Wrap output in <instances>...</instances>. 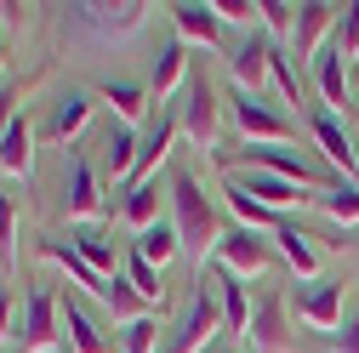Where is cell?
Masks as SVG:
<instances>
[{"label":"cell","mask_w":359,"mask_h":353,"mask_svg":"<svg viewBox=\"0 0 359 353\" xmlns=\"http://www.w3.org/2000/svg\"><path fill=\"white\" fill-rule=\"evenodd\" d=\"M29 165H34V131H29V120L18 114V120L6 125V137H0V171L29 176Z\"/></svg>","instance_id":"24"},{"label":"cell","mask_w":359,"mask_h":353,"mask_svg":"<svg viewBox=\"0 0 359 353\" xmlns=\"http://www.w3.org/2000/svg\"><path fill=\"white\" fill-rule=\"evenodd\" d=\"M57 342H63L57 291L29 285V296H23V325H18V347H23V353H57Z\"/></svg>","instance_id":"4"},{"label":"cell","mask_w":359,"mask_h":353,"mask_svg":"<svg viewBox=\"0 0 359 353\" xmlns=\"http://www.w3.org/2000/svg\"><path fill=\"white\" fill-rule=\"evenodd\" d=\"M57 353H69V347H57Z\"/></svg>","instance_id":"44"},{"label":"cell","mask_w":359,"mask_h":353,"mask_svg":"<svg viewBox=\"0 0 359 353\" xmlns=\"http://www.w3.org/2000/svg\"><path fill=\"white\" fill-rule=\"evenodd\" d=\"M274 240H280V256L291 262V268H297L302 279H308L313 268H320V256H313V245H308V234H302V228H291V223H285V228H280Z\"/></svg>","instance_id":"32"},{"label":"cell","mask_w":359,"mask_h":353,"mask_svg":"<svg viewBox=\"0 0 359 353\" xmlns=\"http://www.w3.org/2000/svg\"><path fill=\"white\" fill-rule=\"evenodd\" d=\"M97 97H109V109L120 114V125H131V120L149 114V92H143V85H131V80H103Z\"/></svg>","instance_id":"27"},{"label":"cell","mask_w":359,"mask_h":353,"mask_svg":"<svg viewBox=\"0 0 359 353\" xmlns=\"http://www.w3.org/2000/svg\"><path fill=\"white\" fill-rule=\"evenodd\" d=\"M313 85H320V97H325V109H331V114L348 103V57L331 46V40H325V52L313 57Z\"/></svg>","instance_id":"22"},{"label":"cell","mask_w":359,"mask_h":353,"mask_svg":"<svg viewBox=\"0 0 359 353\" xmlns=\"http://www.w3.org/2000/svg\"><path fill=\"white\" fill-rule=\"evenodd\" d=\"M12 194L6 188H0V240H6V251H12V268H18V262H23V251H18V240H12Z\"/></svg>","instance_id":"37"},{"label":"cell","mask_w":359,"mask_h":353,"mask_svg":"<svg viewBox=\"0 0 359 353\" xmlns=\"http://www.w3.org/2000/svg\"><path fill=\"white\" fill-rule=\"evenodd\" d=\"M211 262H217V268H229V274H240V279H262L280 262V251H274V240H262L257 228H240L234 223V228H222Z\"/></svg>","instance_id":"3"},{"label":"cell","mask_w":359,"mask_h":353,"mask_svg":"<svg viewBox=\"0 0 359 353\" xmlns=\"http://www.w3.org/2000/svg\"><path fill=\"white\" fill-rule=\"evenodd\" d=\"M171 205H177V240H183V251H194L200 268H205L217 240H222V228H217V205L205 200L200 176L183 171V165H171Z\"/></svg>","instance_id":"1"},{"label":"cell","mask_w":359,"mask_h":353,"mask_svg":"<svg viewBox=\"0 0 359 353\" xmlns=\"http://www.w3.org/2000/svg\"><path fill=\"white\" fill-rule=\"evenodd\" d=\"M18 97H12V80H0V137H6V125L18 120V109H12Z\"/></svg>","instance_id":"40"},{"label":"cell","mask_w":359,"mask_h":353,"mask_svg":"<svg viewBox=\"0 0 359 353\" xmlns=\"http://www.w3.org/2000/svg\"><path fill=\"white\" fill-rule=\"evenodd\" d=\"M211 12H217L222 23H251L257 6H245V0H211Z\"/></svg>","instance_id":"38"},{"label":"cell","mask_w":359,"mask_h":353,"mask_svg":"<svg viewBox=\"0 0 359 353\" xmlns=\"http://www.w3.org/2000/svg\"><path fill=\"white\" fill-rule=\"evenodd\" d=\"M240 188L251 194V200H262L268 211H285L291 200L302 205V200H313L320 188H297V183H285V176H268V171H251V176H240Z\"/></svg>","instance_id":"23"},{"label":"cell","mask_w":359,"mask_h":353,"mask_svg":"<svg viewBox=\"0 0 359 353\" xmlns=\"http://www.w3.org/2000/svg\"><path fill=\"white\" fill-rule=\"evenodd\" d=\"M177 120H183V137H194L200 148H211V143H217V131H222V109H217V92H211L205 69H194V74H189L183 97H177Z\"/></svg>","instance_id":"5"},{"label":"cell","mask_w":359,"mask_h":353,"mask_svg":"<svg viewBox=\"0 0 359 353\" xmlns=\"http://www.w3.org/2000/svg\"><path fill=\"white\" fill-rule=\"evenodd\" d=\"M217 336H222V302H217L211 274H200V279H194V291H189L183 319H177V331L160 342V353H205Z\"/></svg>","instance_id":"2"},{"label":"cell","mask_w":359,"mask_h":353,"mask_svg":"<svg viewBox=\"0 0 359 353\" xmlns=\"http://www.w3.org/2000/svg\"><path fill=\"white\" fill-rule=\"evenodd\" d=\"M0 336H18L12 331V291H0Z\"/></svg>","instance_id":"41"},{"label":"cell","mask_w":359,"mask_h":353,"mask_svg":"<svg viewBox=\"0 0 359 353\" xmlns=\"http://www.w3.org/2000/svg\"><path fill=\"white\" fill-rule=\"evenodd\" d=\"M245 342H251V353H297V331L285 325V296H268L251 314Z\"/></svg>","instance_id":"8"},{"label":"cell","mask_w":359,"mask_h":353,"mask_svg":"<svg viewBox=\"0 0 359 353\" xmlns=\"http://www.w3.org/2000/svg\"><path fill=\"white\" fill-rule=\"evenodd\" d=\"M40 256H46V262H57V268H63L74 285H86L97 302H109V279H103V274H97V268H92V262H86L69 240H40Z\"/></svg>","instance_id":"17"},{"label":"cell","mask_w":359,"mask_h":353,"mask_svg":"<svg viewBox=\"0 0 359 353\" xmlns=\"http://www.w3.org/2000/svg\"><path fill=\"white\" fill-rule=\"evenodd\" d=\"M143 12L149 6H69V18L80 29H97V34H131V29H143Z\"/></svg>","instance_id":"19"},{"label":"cell","mask_w":359,"mask_h":353,"mask_svg":"<svg viewBox=\"0 0 359 353\" xmlns=\"http://www.w3.org/2000/svg\"><path fill=\"white\" fill-rule=\"evenodd\" d=\"M268 74H274V85L285 92V103H302V97H297V74H291V63L280 57V46H274V63H268Z\"/></svg>","instance_id":"36"},{"label":"cell","mask_w":359,"mask_h":353,"mask_svg":"<svg viewBox=\"0 0 359 353\" xmlns=\"http://www.w3.org/2000/svg\"><path fill=\"white\" fill-rule=\"evenodd\" d=\"M240 160L262 165L268 176H285V183H297V188H320V171H313L302 154L280 148V143H245V154H240Z\"/></svg>","instance_id":"10"},{"label":"cell","mask_w":359,"mask_h":353,"mask_svg":"<svg viewBox=\"0 0 359 353\" xmlns=\"http://www.w3.org/2000/svg\"><path fill=\"white\" fill-rule=\"evenodd\" d=\"M325 342H331V353H359V319L353 325H337Z\"/></svg>","instance_id":"39"},{"label":"cell","mask_w":359,"mask_h":353,"mask_svg":"<svg viewBox=\"0 0 359 353\" xmlns=\"http://www.w3.org/2000/svg\"><path fill=\"white\" fill-rule=\"evenodd\" d=\"M189 46H183V40H165V46L154 52V69H149V92H154V103H171L177 97V85H189Z\"/></svg>","instance_id":"14"},{"label":"cell","mask_w":359,"mask_h":353,"mask_svg":"<svg viewBox=\"0 0 359 353\" xmlns=\"http://www.w3.org/2000/svg\"><path fill=\"white\" fill-rule=\"evenodd\" d=\"M262 23H268V34H291L297 29V6H285V0H262Z\"/></svg>","instance_id":"35"},{"label":"cell","mask_w":359,"mask_h":353,"mask_svg":"<svg viewBox=\"0 0 359 353\" xmlns=\"http://www.w3.org/2000/svg\"><path fill=\"white\" fill-rule=\"evenodd\" d=\"M308 131H313V143L325 148V160L342 165V176L359 165V160H353V143H348V131H342V120H337L325 103H313V109H308Z\"/></svg>","instance_id":"16"},{"label":"cell","mask_w":359,"mask_h":353,"mask_svg":"<svg viewBox=\"0 0 359 353\" xmlns=\"http://www.w3.org/2000/svg\"><path fill=\"white\" fill-rule=\"evenodd\" d=\"M222 200H229V211L240 216V228H257V234H280V228H285V211H268L262 200H251V194L240 188V176L222 183Z\"/></svg>","instance_id":"20"},{"label":"cell","mask_w":359,"mask_h":353,"mask_svg":"<svg viewBox=\"0 0 359 353\" xmlns=\"http://www.w3.org/2000/svg\"><path fill=\"white\" fill-rule=\"evenodd\" d=\"M313 205H320L331 223H359V183H353V176H342V183H331V188L313 194Z\"/></svg>","instance_id":"28"},{"label":"cell","mask_w":359,"mask_h":353,"mask_svg":"<svg viewBox=\"0 0 359 353\" xmlns=\"http://www.w3.org/2000/svg\"><path fill=\"white\" fill-rule=\"evenodd\" d=\"M86 120H92V97H86V92H63L57 109H52V120H46V137L52 143H69Z\"/></svg>","instance_id":"25"},{"label":"cell","mask_w":359,"mask_h":353,"mask_svg":"<svg viewBox=\"0 0 359 353\" xmlns=\"http://www.w3.org/2000/svg\"><path fill=\"white\" fill-rule=\"evenodd\" d=\"M337 29V6H297V29H291V52H297V63H308L313 69V57L325 52V34Z\"/></svg>","instance_id":"12"},{"label":"cell","mask_w":359,"mask_h":353,"mask_svg":"<svg viewBox=\"0 0 359 353\" xmlns=\"http://www.w3.org/2000/svg\"><path fill=\"white\" fill-rule=\"evenodd\" d=\"M331 46H337V52H342L348 63L359 57V0H353V6H342V12H337V29H331Z\"/></svg>","instance_id":"33"},{"label":"cell","mask_w":359,"mask_h":353,"mask_svg":"<svg viewBox=\"0 0 359 353\" xmlns=\"http://www.w3.org/2000/svg\"><path fill=\"white\" fill-rule=\"evenodd\" d=\"M126 223L137 228V234L160 223V183H143V188H131V194H126Z\"/></svg>","instance_id":"31"},{"label":"cell","mask_w":359,"mask_h":353,"mask_svg":"<svg viewBox=\"0 0 359 353\" xmlns=\"http://www.w3.org/2000/svg\"><path fill=\"white\" fill-rule=\"evenodd\" d=\"M63 205L74 223H97L103 216V188H97V171L86 165V154H63Z\"/></svg>","instance_id":"7"},{"label":"cell","mask_w":359,"mask_h":353,"mask_svg":"<svg viewBox=\"0 0 359 353\" xmlns=\"http://www.w3.org/2000/svg\"><path fill=\"white\" fill-rule=\"evenodd\" d=\"M229 114H234V125L245 131V143H291V137H297V120H291V114L268 109L262 97L240 92V85H234V97H229Z\"/></svg>","instance_id":"6"},{"label":"cell","mask_w":359,"mask_h":353,"mask_svg":"<svg viewBox=\"0 0 359 353\" xmlns=\"http://www.w3.org/2000/svg\"><path fill=\"white\" fill-rule=\"evenodd\" d=\"M205 353H234V347H222V342H211V347H205Z\"/></svg>","instance_id":"43"},{"label":"cell","mask_w":359,"mask_h":353,"mask_svg":"<svg viewBox=\"0 0 359 353\" xmlns=\"http://www.w3.org/2000/svg\"><path fill=\"white\" fill-rule=\"evenodd\" d=\"M57 307H63V342H69V353H109L103 325L92 319V307H86L80 296H57Z\"/></svg>","instance_id":"15"},{"label":"cell","mask_w":359,"mask_h":353,"mask_svg":"<svg viewBox=\"0 0 359 353\" xmlns=\"http://www.w3.org/2000/svg\"><path fill=\"white\" fill-rule=\"evenodd\" d=\"M200 274H211V285H217V302H222V336H245V325H251V296H245V279H240V274H229V268H217V262H205Z\"/></svg>","instance_id":"11"},{"label":"cell","mask_w":359,"mask_h":353,"mask_svg":"<svg viewBox=\"0 0 359 353\" xmlns=\"http://www.w3.org/2000/svg\"><path fill=\"white\" fill-rule=\"evenodd\" d=\"M131 245H137V251L154 262V268H165V262H171L177 251H183V240H177V223H154V228H143Z\"/></svg>","instance_id":"30"},{"label":"cell","mask_w":359,"mask_h":353,"mask_svg":"<svg viewBox=\"0 0 359 353\" xmlns=\"http://www.w3.org/2000/svg\"><path fill=\"white\" fill-rule=\"evenodd\" d=\"M0 23H6V29H18V23H23V6H0Z\"/></svg>","instance_id":"42"},{"label":"cell","mask_w":359,"mask_h":353,"mask_svg":"<svg viewBox=\"0 0 359 353\" xmlns=\"http://www.w3.org/2000/svg\"><path fill=\"white\" fill-rule=\"evenodd\" d=\"M103 148H109V176H114V183H131V171H137V154H143V137H137L131 125H114Z\"/></svg>","instance_id":"26"},{"label":"cell","mask_w":359,"mask_h":353,"mask_svg":"<svg viewBox=\"0 0 359 353\" xmlns=\"http://www.w3.org/2000/svg\"><path fill=\"white\" fill-rule=\"evenodd\" d=\"M171 23H177V40H200V46H217L222 40V18L211 12V0H177L171 6Z\"/></svg>","instance_id":"21"},{"label":"cell","mask_w":359,"mask_h":353,"mask_svg":"<svg viewBox=\"0 0 359 353\" xmlns=\"http://www.w3.org/2000/svg\"><path fill=\"white\" fill-rule=\"evenodd\" d=\"M291 302H297V314L313 325V331H337L342 325V279H320V285H297L291 291Z\"/></svg>","instance_id":"9"},{"label":"cell","mask_w":359,"mask_h":353,"mask_svg":"<svg viewBox=\"0 0 359 353\" xmlns=\"http://www.w3.org/2000/svg\"><path fill=\"white\" fill-rule=\"evenodd\" d=\"M154 342H160V325H154L149 314L126 325V353H154Z\"/></svg>","instance_id":"34"},{"label":"cell","mask_w":359,"mask_h":353,"mask_svg":"<svg viewBox=\"0 0 359 353\" xmlns=\"http://www.w3.org/2000/svg\"><path fill=\"white\" fill-rule=\"evenodd\" d=\"M69 245H74L86 262H92V268H97L103 279H114V274H120V262H126V256L114 251L109 228H97V223H74V228H69Z\"/></svg>","instance_id":"18"},{"label":"cell","mask_w":359,"mask_h":353,"mask_svg":"<svg viewBox=\"0 0 359 353\" xmlns=\"http://www.w3.org/2000/svg\"><path fill=\"white\" fill-rule=\"evenodd\" d=\"M268 63H274V40H268L262 29H251V34L240 40V46H234V57H229V69H234V85L257 97V85L268 80Z\"/></svg>","instance_id":"13"},{"label":"cell","mask_w":359,"mask_h":353,"mask_svg":"<svg viewBox=\"0 0 359 353\" xmlns=\"http://www.w3.org/2000/svg\"><path fill=\"white\" fill-rule=\"evenodd\" d=\"M120 274L131 279V291H137L143 302H160V296H165V285H160V268H154V262H149V256H143L137 245L126 251V262H120Z\"/></svg>","instance_id":"29"}]
</instances>
